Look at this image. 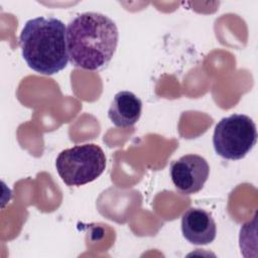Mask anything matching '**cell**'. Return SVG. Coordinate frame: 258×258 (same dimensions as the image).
<instances>
[{
    "label": "cell",
    "mask_w": 258,
    "mask_h": 258,
    "mask_svg": "<svg viewBox=\"0 0 258 258\" xmlns=\"http://www.w3.org/2000/svg\"><path fill=\"white\" fill-rule=\"evenodd\" d=\"M116 23L107 15L85 12L67 26L69 60L77 68L98 71L112 59L118 44Z\"/></svg>",
    "instance_id": "1"
},
{
    "label": "cell",
    "mask_w": 258,
    "mask_h": 258,
    "mask_svg": "<svg viewBox=\"0 0 258 258\" xmlns=\"http://www.w3.org/2000/svg\"><path fill=\"white\" fill-rule=\"evenodd\" d=\"M256 142V125L247 115L232 114L221 119L215 127L213 145L216 152L225 159L244 158Z\"/></svg>",
    "instance_id": "4"
},
{
    "label": "cell",
    "mask_w": 258,
    "mask_h": 258,
    "mask_svg": "<svg viewBox=\"0 0 258 258\" xmlns=\"http://www.w3.org/2000/svg\"><path fill=\"white\" fill-rule=\"evenodd\" d=\"M142 112L141 100L130 91L118 92L108 110V117L117 127L133 126L140 118Z\"/></svg>",
    "instance_id": "7"
},
{
    "label": "cell",
    "mask_w": 258,
    "mask_h": 258,
    "mask_svg": "<svg viewBox=\"0 0 258 258\" xmlns=\"http://www.w3.org/2000/svg\"><path fill=\"white\" fill-rule=\"evenodd\" d=\"M19 44L27 66L41 75H54L69 62L67 27L55 17L39 16L26 21Z\"/></svg>",
    "instance_id": "2"
},
{
    "label": "cell",
    "mask_w": 258,
    "mask_h": 258,
    "mask_svg": "<svg viewBox=\"0 0 258 258\" xmlns=\"http://www.w3.org/2000/svg\"><path fill=\"white\" fill-rule=\"evenodd\" d=\"M210 174L208 161L198 154H185L170 164V177L175 188L183 195L200 191Z\"/></svg>",
    "instance_id": "5"
},
{
    "label": "cell",
    "mask_w": 258,
    "mask_h": 258,
    "mask_svg": "<svg viewBox=\"0 0 258 258\" xmlns=\"http://www.w3.org/2000/svg\"><path fill=\"white\" fill-rule=\"evenodd\" d=\"M183 237L194 245H208L217 234V226L212 215L200 208H189L181 217Z\"/></svg>",
    "instance_id": "6"
},
{
    "label": "cell",
    "mask_w": 258,
    "mask_h": 258,
    "mask_svg": "<svg viewBox=\"0 0 258 258\" xmlns=\"http://www.w3.org/2000/svg\"><path fill=\"white\" fill-rule=\"evenodd\" d=\"M55 167L67 185H84L104 172L106 156L99 145L93 143L77 145L62 150L57 155Z\"/></svg>",
    "instance_id": "3"
}]
</instances>
